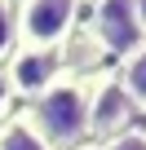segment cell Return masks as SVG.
Masks as SVG:
<instances>
[{
	"label": "cell",
	"mask_w": 146,
	"mask_h": 150,
	"mask_svg": "<svg viewBox=\"0 0 146 150\" xmlns=\"http://www.w3.org/2000/svg\"><path fill=\"white\" fill-rule=\"evenodd\" d=\"M22 119L44 137L49 150H75L89 141V80L62 75L22 110Z\"/></svg>",
	"instance_id": "6da1fadb"
},
{
	"label": "cell",
	"mask_w": 146,
	"mask_h": 150,
	"mask_svg": "<svg viewBox=\"0 0 146 150\" xmlns=\"http://www.w3.org/2000/svg\"><path fill=\"white\" fill-rule=\"evenodd\" d=\"M115 80H120V88H124V97H128V106L137 110V115H146V40L115 66Z\"/></svg>",
	"instance_id": "8992f818"
},
{
	"label": "cell",
	"mask_w": 146,
	"mask_h": 150,
	"mask_svg": "<svg viewBox=\"0 0 146 150\" xmlns=\"http://www.w3.org/2000/svg\"><path fill=\"white\" fill-rule=\"evenodd\" d=\"M18 49V35H14V5L0 0V66L9 62V53Z\"/></svg>",
	"instance_id": "ba28073f"
},
{
	"label": "cell",
	"mask_w": 146,
	"mask_h": 150,
	"mask_svg": "<svg viewBox=\"0 0 146 150\" xmlns=\"http://www.w3.org/2000/svg\"><path fill=\"white\" fill-rule=\"evenodd\" d=\"M75 150H102V146H98V141H80Z\"/></svg>",
	"instance_id": "7c38bea8"
},
{
	"label": "cell",
	"mask_w": 146,
	"mask_h": 150,
	"mask_svg": "<svg viewBox=\"0 0 146 150\" xmlns=\"http://www.w3.org/2000/svg\"><path fill=\"white\" fill-rule=\"evenodd\" d=\"M9 110H14V88H9V75H5V66H0V124L9 119Z\"/></svg>",
	"instance_id": "30bf717a"
},
{
	"label": "cell",
	"mask_w": 146,
	"mask_h": 150,
	"mask_svg": "<svg viewBox=\"0 0 146 150\" xmlns=\"http://www.w3.org/2000/svg\"><path fill=\"white\" fill-rule=\"evenodd\" d=\"M5 75H9V88H14V97H40L49 84H58L62 80V57L58 53H44V49H14L9 53V62H5Z\"/></svg>",
	"instance_id": "5b68a950"
},
{
	"label": "cell",
	"mask_w": 146,
	"mask_h": 150,
	"mask_svg": "<svg viewBox=\"0 0 146 150\" xmlns=\"http://www.w3.org/2000/svg\"><path fill=\"white\" fill-rule=\"evenodd\" d=\"M133 13H137V27H142V35H146V0H133Z\"/></svg>",
	"instance_id": "8fae6325"
},
{
	"label": "cell",
	"mask_w": 146,
	"mask_h": 150,
	"mask_svg": "<svg viewBox=\"0 0 146 150\" xmlns=\"http://www.w3.org/2000/svg\"><path fill=\"white\" fill-rule=\"evenodd\" d=\"M102 150H146V137H142V128H128V132H120L115 141H106Z\"/></svg>",
	"instance_id": "9c48e42d"
},
{
	"label": "cell",
	"mask_w": 146,
	"mask_h": 150,
	"mask_svg": "<svg viewBox=\"0 0 146 150\" xmlns=\"http://www.w3.org/2000/svg\"><path fill=\"white\" fill-rule=\"evenodd\" d=\"M89 40L98 44L102 57H115L124 62L146 35L137 27V13H133V0H93V9H89Z\"/></svg>",
	"instance_id": "277c9868"
},
{
	"label": "cell",
	"mask_w": 146,
	"mask_h": 150,
	"mask_svg": "<svg viewBox=\"0 0 146 150\" xmlns=\"http://www.w3.org/2000/svg\"><path fill=\"white\" fill-rule=\"evenodd\" d=\"M0 150H49V146L22 115H14V119L0 124Z\"/></svg>",
	"instance_id": "52a82bcc"
},
{
	"label": "cell",
	"mask_w": 146,
	"mask_h": 150,
	"mask_svg": "<svg viewBox=\"0 0 146 150\" xmlns=\"http://www.w3.org/2000/svg\"><path fill=\"white\" fill-rule=\"evenodd\" d=\"M128 128H137V110L128 106V97H124V88L115 80V71L89 75V141L106 146V141H115Z\"/></svg>",
	"instance_id": "3957f363"
},
{
	"label": "cell",
	"mask_w": 146,
	"mask_h": 150,
	"mask_svg": "<svg viewBox=\"0 0 146 150\" xmlns=\"http://www.w3.org/2000/svg\"><path fill=\"white\" fill-rule=\"evenodd\" d=\"M142 137H146V128H142Z\"/></svg>",
	"instance_id": "4fadbf2b"
},
{
	"label": "cell",
	"mask_w": 146,
	"mask_h": 150,
	"mask_svg": "<svg viewBox=\"0 0 146 150\" xmlns=\"http://www.w3.org/2000/svg\"><path fill=\"white\" fill-rule=\"evenodd\" d=\"M80 5L84 0H18V9H14L18 49L58 53L80 27Z\"/></svg>",
	"instance_id": "7a4b0ae2"
}]
</instances>
